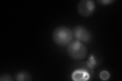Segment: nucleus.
Wrapping results in <instances>:
<instances>
[{
    "instance_id": "1",
    "label": "nucleus",
    "mask_w": 122,
    "mask_h": 81,
    "mask_svg": "<svg viewBox=\"0 0 122 81\" xmlns=\"http://www.w3.org/2000/svg\"><path fill=\"white\" fill-rule=\"evenodd\" d=\"M52 38L56 44L61 46H65L71 42L73 35L72 30L68 27L60 26L53 30Z\"/></svg>"
},
{
    "instance_id": "2",
    "label": "nucleus",
    "mask_w": 122,
    "mask_h": 81,
    "mask_svg": "<svg viewBox=\"0 0 122 81\" xmlns=\"http://www.w3.org/2000/svg\"><path fill=\"white\" fill-rule=\"evenodd\" d=\"M67 52L72 59L75 60H82L85 59L87 54L86 46L81 42L74 40L68 44Z\"/></svg>"
},
{
    "instance_id": "3",
    "label": "nucleus",
    "mask_w": 122,
    "mask_h": 81,
    "mask_svg": "<svg viewBox=\"0 0 122 81\" xmlns=\"http://www.w3.org/2000/svg\"><path fill=\"white\" fill-rule=\"evenodd\" d=\"M72 35L75 40L89 43L92 40V35L85 27L81 25L75 26L72 30Z\"/></svg>"
},
{
    "instance_id": "4",
    "label": "nucleus",
    "mask_w": 122,
    "mask_h": 81,
    "mask_svg": "<svg viewBox=\"0 0 122 81\" xmlns=\"http://www.w3.org/2000/svg\"><path fill=\"white\" fill-rule=\"evenodd\" d=\"M96 9L95 2L92 0H82L77 5V10L79 14L83 17L91 16Z\"/></svg>"
},
{
    "instance_id": "5",
    "label": "nucleus",
    "mask_w": 122,
    "mask_h": 81,
    "mask_svg": "<svg viewBox=\"0 0 122 81\" xmlns=\"http://www.w3.org/2000/svg\"><path fill=\"white\" fill-rule=\"evenodd\" d=\"M90 76V73L86 69L79 68L73 72L72 75V78L75 81H82L89 80Z\"/></svg>"
},
{
    "instance_id": "6",
    "label": "nucleus",
    "mask_w": 122,
    "mask_h": 81,
    "mask_svg": "<svg viewBox=\"0 0 122 81\" xmlns=\"http://www.w3.org/2000/svg\"><path fill=\"white\" fill-rule=\"evenodd\" d=\"M102 62V58L101 56L99 53L95 52L91 54L87 62V65L90 68H93L95 67L100 65Z\"/></svg>"
},
{
    "instance_id": "7",
    "label": "nucleus",
    "mask_w": 122,
    "mask_h": 81,
    "mask_svg": "<svg viewBox=\"0 0 122 81\" xmlns=\"http://www.w3.org/2000/svg\"><path fill=\"white\" fill-rule=\"evenodd\" d=\"M15 79L17 81H30L32 80V78L29 72L26 71H20L16 74Z\"/></svg>"
},
{
    "instance_id": "8",
    "label": "nucleus",
    "mask_w": 122,
    "mask_h": 81,
    "mask_svg": "<svg viewBox=\"0 0 122 81\" xmlns=\"http://www.w3.org/2000/svg\"><path fill=\"white\" fill-rule=\"evenodd\" d=\"M110 75L109 74V72L108 71H102L100 75V77L101 79L102 80H108L109 78Z\"/></svg>"
},
{
    "instance_id": "9",
    "label": "nucleus",
    "mask_w": 122,
    "mask_h": 81,
    "mask_svg": "<svg viewBox=\"0 0 122 81\" xmlns=\"http://www.w3.org/2000/svg\"><path fill=\"white\" fill-rule=\"evenodd\" d=\"M0 81H12V78H11V76L9 74H4L2 75L1 76H0Z\"/></svg>"
},
{
    "instance_id": "10",
    "label": "nucleus",
    "mask_w": 122,
    "mask_h": 81,
    "mask_svg": "<svg viewBox=\"0 0 122 81\" xmlns=\"http://www.w3.org/2000/svg\"><path fill=\"white\" fill-rule=\"evenodd\" d=\"M98 2L100 3V4L102 5H109L111 4L113 2H114V1H112V0H100V1H98Z\"/></svg>"
}]
</instances>
